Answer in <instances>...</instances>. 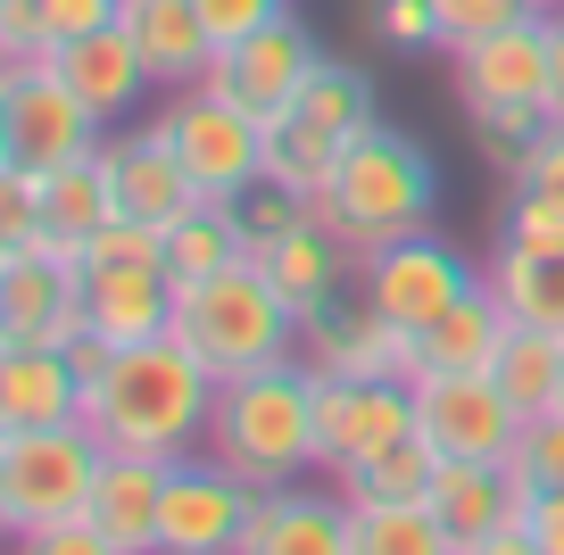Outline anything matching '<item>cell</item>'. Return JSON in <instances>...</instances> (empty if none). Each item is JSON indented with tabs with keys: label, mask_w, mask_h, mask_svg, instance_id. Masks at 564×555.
Listing matches in <instances>:
<instances>
[{
	"label": "cell",
	"mask_w": 564,
	"mask_h": 555,
	"mask_svg": "<svg viewBox=\"0 0 564 555\" xmlns=\"http://www.w3.org/2000/svg\"><path fill=\"white\" fill-rule=\"evenodd\" d=\"M208 406H216V373L175 340H124L108 348V364L84 382V423L108 456H183L208 439Z\"/></svg>",
	"instance_id": "cell-1"
},
{
	"label": "cell",
	"mask_w": 564,
	"mask_h": 555,
	"mask_svg": "<svg viewBox=\"0 0 564 555\" xmlns=\"http://www.w3.org/2000/svg\"><path fill=\"white\" fill-rule=\"evenodd\" d=\"M432 216H441V166H432V150H423L415 133H399V124H382V117L340 150L333 183L316 192V225L333 232L357 265H366L373 249L406 241V232H432Z\"/></svg>",
	"instance_id": "cell-2"
},
{
	"label": "cell",
	"mask_w": 564,
	"mask_h": 555,
	"mask_svg": "<svg viewBox=\"0 0 564 555\" xmlns=\"http://www.w3.org/2000/svg\"><path fill=\"white\" fill-rule=\"evenodd\" d=\"M199 448L225 472H241L249 489L307 481V472H316V364L282 357V364H258V373L216 382L208 439H199Z\"/></svg>",
	"instance_id": "cell-3"
},
{
	"label": "cell",
	"mask_w": 564,
	"mask_h": 555,
	"mask_svg": "<svg viewBox=\"0 0 564 555\" xmlns=\"http://www.w3.org/2000/svg\"><path fill=\"white\" fill-rule=\"evenodd\" d=\"M166 331L208 364L216 382H232V373H258V364L300 357L307 324L291 315V298L265 282V265L241 258V265H225V274H208V282H183L175 291V324Z\"/></svg>",
	"instance_id": "cell-4"
},
{
	"label": "cell",
	"mask_w": 564,
	"mask_h": 555,
	"mask_svg": "<svg viewBox=\"0 0 564 555\" xmlns=\"http://www.w3.org/2000/svg\"><path fill=\"white\" fill-rule=\"evenodd\" d=\"M448 67H457L448 84H457L465 124L481 133V157L507 174L531 150V133L547 124V18L498 25V34L448 51Z\"/></svg>",
	"instance_id": "cell-5"
},
{
	"label": "cell",
	"mask_w": 564,
	"mask_h": 555,
	"mask_svg": "<svg viewBox=\"0 0 564 555\" xmlns=\"http://www.w3.org/2000/svg\"><path fill=\"white\" fill-rule=\"evenodd\" d=\"M373 117H382V100H373V75L349 67V58H316V75L300 84V100L265 117V174L316 199L324 183H333L340 150H349V141L366 133Z\"/></svg>",
	"instance_id": "cell-6"
},
{
	"label": "cell",
	"mask_w": 564,
	"mask_h": 555,
	"mask_svg": "<svg viewBox=\"0 0 564 555\" xmlns=\"http://www.w3.org/2000/svg\"><path fill=\"white\" fill-rule=\"evenodd\" d=\"M108 448L91 423H51V432H0V538H42L51 522H75L91 505Z\"/></svg>",
	"instance_id": "cell-7"
},
{
	"label": "cell",
	"mask_w": 564,
	"mask_h": 555,
	"mask_svg": "<svg viewBox=\"0 0 564 555\" xmlns=\"http://www.w3.org/2000/svg\"><path fill=\"white\" fill-rule=\"evenodd\" d=\"M100 141L108 124L58 75V58H0V166L9 174H58Z\"/></svg>",
	"instance_id": "cell-8"
},
{
	"label": "cell",
	"mask_w": 564,
	"mask_h": 555,
	"mask_svg": "<svg viewBox=\"0 0 564 555\" xmlns=\"http://www.w3.org/2000/svg\"><path fill=\"white\" fill-rule=\"evenodd\" d=\"M84 331V249L42 232L0 258V348H75Z\"/></svg>",
	"instance_id": "cell-9"
},
{
	"label": "cell",
	"mask_w": 564,
	"mask_h": 555,
	"mask_svg": "<svg viewBox=\"0 0 564 555\" xmlns=\"http://www.w3.org/2000/svg\"><path fill=\"white\" fill-rule=\"evenodd\" d=\"M159 133L175 141V157L192 166L199 199H241L265 174V117H249L241 100H225V91H208V84L166 91Z\"/></svg>",
	"instance_id": "cell-10"
},
{
	"label": "cell",
	"mask_w": 564,
	"mask_h": 555,
	"mask_svg": "<svg viewBox=\"0 0 564 555\" xmlns=\"http://www.w3.org/2000/svg\"><path fill=\"white\" fill-rule=\"evenodd\" d=\"M357 291H366L390 324L423 331V324H441L465 291H481V265H465V249H448L441 232H406V241L373 249V258L357 265Z\"/></svg>",
	"instance_id": "cell-11"
},
{
	"label": "cell",
	"mask_w": 564,
	"mask_h": 555,
	"mask_svg": "<svg viewBox=\"0 0 564 555\" xmlns=\"http://www.w3.org/2000/svg\"><path fill=\"white\" fill-rule=\"evenodd\" d=\"M258 489L225 472L208 448L166 456V505H159V555H241V522Z\"/></svg>",
	"instance_id": "cell-12"
},
{
	"label": "cell",
	"mask_w": 564,
	"mask_h": 555,
	"mask_svg": "<svg viewBox=\"0 0 564 555\" xmlns=\"http://www.w3.org/2000/svg\"><path fill=\"white\" fill-rule=\"evenodd\" d=\"M415 382V432L441 456H514L523 415L498 373H406Z\"/></svg>",
	"instance_id": "cell-13"
},
{
	"label": "cell",
	"mask_w": 564,
	"mask_h": 555,
	"mask_svg": "<svg viewBox=\"0 0 564 555\" xmlns=\"http://www.w3.org/2000/svg\"><path fill=\"white\" fill-rule=\"evenodd\" d=\"M415 432V382H333L316 373V472L340 481L373 448Z\"/></svg>",
	"instance_id": "cell-14"
},
{
	"label": "cell",
	"mask_w": 564,
	"mask_h": 555,
	"mask_svg": "<svg viewBox=\"0 0 564 555\" xmlns=\"http://www.w3.org/2000/svg\"><path fill=\"white\" fill-rule=\"evenodd\" d=\"M300 357L316 364V373H333V382H406V364H415V331L390 324L366 291H357V298L340 291L324 315H307Z\"/></svg>",
	"instance_id": "cell-15"
},
{
	"label": "cell",
	"mask_w": 564,
	"mask_h": 555,
	"mask_svg": "<svg viewBox=\"0 0 564 555\" xmlns=\"http://www.w3.org/2000/svg\"><path fill=\"white\" fill-rule=\"evenodd\" d=\"M316 58H324V42L307 34V18H291V9H282V18H274V25H258L249 42L216 51L199 84L225 91V100H241L249 117H274V108L300 100V84L316 75Z\"/></svg>",
	"instance_id": "cell-16"
},
{
	"label": "cell",
	"mask_w": 564,
	"mask_h": 555,
	"mask_svg": "<svg viewBox=\"0 0 564 555\" xmlns=\"http://www.w3.org/2000/svg\"><path fill=\"white\" fill-rule=\"evenodd\" d=\"M100 166H108V183H117V208L141 216V225H159V232L199 199L192 166H183L175 141L159 133V117L133 124V133H108V141H100Z\"/></svg>",
	"instance_id": "cell-17"
},
{
	"label": "cell",
	"mask_w": 564,
	"mask_h": 555,
	"mask_svg": "<svg viewBox=\"0 0 564 555\" xmlns=\"http://www.w3.org/2000/svg\"><path fill=\"white\" fill-rule=\"evenodd\" d=\"M84 315L100 340H159L175 324V274L159 258H84Z\"/></svg>",
	"instance_id": "cell-18"
},
{
	"label": "cell",
	"mask_w": 564,
	"mask_h": 555,
	"mask_svg": "<svg viewBox=\"0 0 564 555\" xmlns=\"http://www.w3.org/2000/svg\"><path fill=\"white\" fill-rule=\"evenodd\" d=\"M241 555H349V498L340 489H258L241 522Z\"/></svg>",
	"instance_id": "cell-19"
},
{
	"label": "cell",
	"mask_w": 564,
	"mask_h": 555,
	"mask_svg": "<svg viewBox=\"0 0 564 555\" xmlns=\"http://www.w3.org/2000/svg\"><path fill=\"white\" fill-rule=\"evenodd\" d=\"M84 423V364L75 348H0V432Z\"/></svg>",
	"instance_id": "cell-20"
},
{
	"label": "cell",
	"mask_w": 564,
	"mask_h": 555,
	"mask_svg": "<svg viewBox=\"0 0 564 555\" xmlns=\"http://www.w3.org/2000/svg\"><path fill=\"white\" fill-rule=\"evenodd\" d=\"M249 258L265 265V282L291 298V315H300V324H307V315H324V307L357 282V258L316 225V216H307V225H291V232H274V241H258Z\"/></svg>",
	"instance_id": "cell-21"
},
{
	"label": "cell",
	"mask_w": 564,
	"mask_h": 555,
	"mask_svg": "<svg viewBox=\"0 0 564 555\" xmlns=\"http://www.w3.org/2000/svg\"><path fill=\"white\" fill-rule=\"evenodd\" d=\"M58 75L84 91V108H91L100 124L133 117V108L159 91V75H150V58L133 51V34H124V25H100V34L58 42Z\"/></svg>",
	"instance_id": "cell-22"
},
{
	"label": "cell",
	"mask_w": 564,
	"mask_h": 555,
	"mask_svg": "<svg viewBox=\"0 0 564 555\" xmlns=\"http://www.w3.org/2000/svg\"><path fill=\"white\" fill-rule=\"evenodd\" d=\"M159 505H166V456H108L84 514L108 531L117 555H159Z\"/></svg>",
	"instance_id": "cell-23"
},
{
	"label": "cell",
	"mask_w": 564,
	"mask_h": 555,
	"mask_svg": "<svg viewBox=\"0 0 564 555\" xmlns=\"http://www.w3.org/2000/svg\"><path fill=\"white\" fill-rule=\"evenodd\" d=\"M117 25L133 34V51L150 58V75H159V91H183L208 75L216 42H208V18H199V0H124Z\"/></svg>",
	"instance_id": "cell-24"
},
{
	"label": "cell",
	"mask_w": 564,
	"mask_h": 555,
	"mask_svg": "<svg viewBox=\"0 0 564 555\" xmlns=\"http://www.w3.org/2000/svg\"><path fill=\"white\" fill-rule=\"evenodd\" d=\"M507 324L514 315L490 298V282L481 291H465L457 307L441 315V324H423L415 331V364L406 373H490V357H498V340H507Z\"/></svg>",
	"instance_id": "cell-25"
},
{
	"label": "cell",
	"mask_w": 564,
	"mask_h": 555,
	"mask_svg": "<svg viewBox=\"0 0 564 555\" xmlns=\"http://www.w3.org/2000/svg\"><path fill=\"white\" fill-rule=\"evenodd\" d=\"M481 282H490V298L514 315V324L564 331V249H514V241H498L490 258H481Z\"/></svg>",
	"instance_id": "cell-26"
},
{
	"label": "cell",
	"mask_w": 564,
	"mask_h": 555,
	"mask_svg": "<svg viewBox=\"0 0 564 555\" xmlns=\"http://www.w3.org/2000/svg\"><path fill=\"white\" fill-rule=\"evenodd\" d=\"M249 258V225H241V199H192V208L166 225V274L183 282H208L225 265Z\"/></svg>",
	"instance_id": "cell-27"
},
{
	"label": "cell",
	"mask_w": 564,
	"mask_h": 555,
	"mask_svg": "<svg viewBox=\"0 0 564 555\" xmlns=\"http://www.w3.org/2000/svg\"><path fill=\"white\" fill-rule=\"evenodd\" d=\"M498 390L514 399V415H556L564 406V331H540V324H507V340H498L490 357Z\"/></svg>",
	"instance_id": "cell-28"
},
{
	"label": "cell",
	"mask_w": 564,
	"mask_h": 555,
	"mask_svg": "<svg viewBox=\"0 0 564 555\" xmlns=\"http://www.w3.org/2000/svg\"><path fill=\"white\" fill-rule=\"evenodd\" d=\"M432 472H441V448L423 432H406V439H390V448H373L366 465H349L333 489L349 505H406V498H432Z\"/></svg>",
	"instance_id": "cell-29"
},
{
	"label": "cell",
	"mask_w": 564,
	"mask_h": 555,
	"mask_svg": "<svg viewBox=\"0 0 564 555\" xmlns=\"http://www.w3.org/2000/svg\"><path fill=\"white\" fill-rule=\"evenodd\" d=\"M349 555H457V538H448V522L432 514V498L349 505Z\"/></svg>",
	"instance_id": "cell-30"
},
{
	"label": "cell",
	"mask_w": 564,
	"mask_h": 555,
	"mask_svg": "<svg viewBox=\"0 0 564 555\" xmlns=\"http://www.w3.org/2000/svg\"><path fill=\"white\" fill-rule=\"evenodd\" d=\"M42 216H51V232H58V241H75V249H84L108 216H124L117 208V183H108V166H100V150L75 157V166H58V174H42Z\"/></svg>",
	"instance_id": "cell-31"
},
{
	"label": "cell",
	"mask_w": 564,
	"mask_h": 555,
	"mask_svg": "<svg viewBox=\"0 0 564 555\" xmlns=\"http://www.w3.org/2000/svg\"><path fill=\"white\" fill-rule=\"evenodd\" d=\"M498 241H514V249H564V199L540 192V183H507Z\"/></svg>",
	"instance_id": "cell-32"
},
{
	"label": "cell",
	"mask_w": 564,
	"mask_h": 555,
	"mask_svg": "<svg viewBox=\"0 0 564 555\" xmlns=\"http://www.w3.org/2000/svg\"><path fill=\"white\" fill-rule=\"evenodd\" d=\"M432 18H441V51H465V42L498 34L514 18H540L531 0H432Z\"/></svg>",
	"instance_id": "cell-33"
},
{
	"label": "cell",
	"mask_w": 564,
	"mask_h": 555,
	"mask_svg": "<svg viewBox=\"0 0 564 555\" xmlns=\"http://www.w3.org/2000/svg\"><path fill=\"white\" fill-rule=\"evenodd\" d=\"M507 465L523 472L540 498H547V489H564V406H556V415H531V423H523V439H514Z\"/></svg>",
	"instance_id": "cell-34"
},
{
	"label": "cell",
	"mask_w": 564,
	"mask_h": 555,
	"mask_svg": "<svg viewBox=\"0 0 564 555\" xmlns=\"http://www.w3.org/2000/svg\"><path fill=\"white\" fill-rule=\"evenodd\" d=\"M373 42L399 51V58L441 51V18H432V0H373Z\"/></svg>",
	"instance_id": "cell-35"
},
{
	"label": "cell",
	"mask_w": 564,
	"mask_h": 555,
	"mask_svg": "<svg viewBox=\"0 0 564 555\" xmlns=\"http://www.w3.org/2000/svg\"><path fill=\"white\" fill-rule=\"evenodd\" d=\"M291 0H199V18H208V42L216 51H232V42H249L258 25H274Z\"/></svg>",
	"instance_id": "cell-36"
},
{
	"label": "cell",
	"mask_w": 564,
	"mask_h": 555,
	"mask_svg": "<svg viewBox=\"0 0 564 555\" xmlns=\"http://www.w3.org/2000/svg\"><path fill=\"white\" fill-rule=\"evenodd\" d=\"M507 183H540V192H556V199H564V124H556V117L531 133V150L507 166Z\"/></svg>",
	"instance_id": "cell-37"
},
{
	"label": "cell",
	"mask_w": 564,
	"mask_h": 555,
	"mask_svg": "<svg viewBox=\"0 0 564 555\" xmlns=\"http://www.w3.org/2000/svg\"><path fill=\"white\" fill-rule=\"evenodd\" d=\"M25 555H117V547H108V531L91 514H75V522H51L42 538H25Z\"/></svg>",
	"instance_id": "cell-38"
},
{
	"label": "cell",
	"mask_w": 564,
	"mask_h": 555,
	"mask_svg": "<svg viewBox=\"0 0 564 555\" xmlns=\"http://www.w3.org/2000/svg\"><path fill=\"white\" fill-rule=\"evenodd\" d=\"M531 555H564V489L531 498Z\"/></svg>",
	"instance_id": "cell-39"
},
{
	"label": "cell",
	"mask_w": 564,
	"mask_h": 555,
	"mask_svg": "<svg viewBox=\"0 0 564 555\" xmlns=\"http://www.w3.org/2000/svg\"><path fill=\"white\" fill-rule=\"evenodd\" d=\"M547 117L564 124V18H547Z\"/></svg>",
	"instance_id": "cell-40"
},
{
	"label": "cell",
	"mask_w": 564,
	"mask_h": 555,
	"mask_svg": "<svg viewBox=\"0 0 564 555\" xmlns=\"http://www.w3.org/2000/svg\"><path fill=\"white\" fill-rule=\"evenodd\" d=\"M531 9H540V18H564V0H531Z\"/></svg>",
	"instance_id": "cell-41"
}]
</instances>
